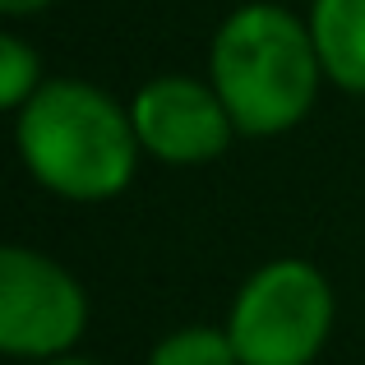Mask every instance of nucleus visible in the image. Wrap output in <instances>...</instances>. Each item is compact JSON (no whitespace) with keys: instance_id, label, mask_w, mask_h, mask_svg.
<instances>
[{"instance_id":"obj_10","label":"nucleus","mask_w":365,"mask_h":365,"mask_svg":"<svg viewBox=\"0 0 365 365\" xmlns=\"http://www.w3.org/2000/svg\"><path fill=\"white\" fill-rule=\"evenodd\" d=\"M42 365H98L88 356H79V351H70V356H56V361H42Z\"/></svg>"},{"instance_id":"obj_4","label":"nucleus","mask_w":365,"mask_h":365,"mask_svg":"<svg viewBox=\"0 0 365 365\" xmlns=\"http://www.w3.org/2000/svg\"><path fill=\"white\" fill-rule=\"evenodd\" d=\"M88 333L83 282L37 245L0 241V356L42 365Z\"/></svg>"},{"instance_id":"obj_9","label":"nucleus","mask_w":365,"mask_h":365,"mask_svg":"<svg viewBox=\"0 0 365 365\" xmlns=\"http://www.w3.org/2000/svg\"><path fill=\"white\" fill-rule=\"evenodd\" d=\"M56 0H0V19H37V14H46Z\"/></svg>"},{"instance_id":"obj_3","label":"nucleus","mask_w":365,"mask_h":365,"mask_svg":"<svg viewBox=\"0 0 365 365\" xmlns=\"http://www.w3.org/2000/svg\"><path fill=\"white\" fill-rule=\"evenodd\" d=\"M338 324V296L310 259H268L236 287L227 338L241 365H314Z\"/></svg>"},{"instance_id":"obj_8","label":"nucleus","mask_w":365,"mask_h":365,"mask_svg":"<svg viewBox=\"0 0 365 365\" xmlns=\"http://www.w3.org/2000/svg\"><path fill=\"white\" fill-rule=\"evenodd\" d=\"M42 83H46V70L37 46L28 37L0 28V116H19Z\"/></svg>"},{"instance_id":"obj_7","label":"nucleus","mask_w":365,"mask_h":365,"mask_svg":"<svg viewBox=\"0 0 365 365\" xmlns=\"http://www.w3.org/2000/svg\"><path fill=\"white\" fill-rule=\"evenodd\" d=\"M148 365H241L222 324H185L153 342Z\"/></svg>"},{"instance_id":"obj_1","label":"nucleus","mask_w":365,"mask_h":365,"mask_svg":"<svg viewBox=\"0 0 365 365\" xmlns=\"http://www.w3.org/2000/svg\"><path fill=\"white\" fill-rule=\"evenodd\" d=\"M14 153L37 190L65 204H107L139 176V134L130 102L93 79L46 74L14 116Z\"/></svg>"},{"instance_id":"obj_6","label":"nucleus","mask_w":365,"mask_h":365,"mask_svg":"<svg viewBox=\"0 0 365 365\" xmlns=\"http://www.w3.org/2000/svg\"><path fill=\"white\" fill-rule=\"evenodd\" d=\"M324 83L365 98V0H310L305 9Z\"/></svg>"},{"instance_id":"obj_2","label":"nucleus","mask_w":365,"mask_h":365,"mask_svg":"<svg viewBox=\"0 0 365 365\" xmlns=\"http://www.w3.org/2000/svg\"><path fill=\"white\" fill-rule=\"evenodd\" d=\"M204 79L241 139H277L314 111L324 65L305 14L277 0H245L213 28Z\"/></svg>"},{"instance_id":"obj_5","label":"nucleus","mask_w":365,"mask_h":365,"mask_svg":"<svg viewBox=\"0 0 365 365\" xmlns=\"http://www.w3.org/2000/svg\"><path fill=\"white\" fill-rule=\"evenodd\" d=\"M130 120L143 158L162 167H204L241 139L217 88L195 74H153L139 83L130 98Z\"/></svg>"}]
</instances>
